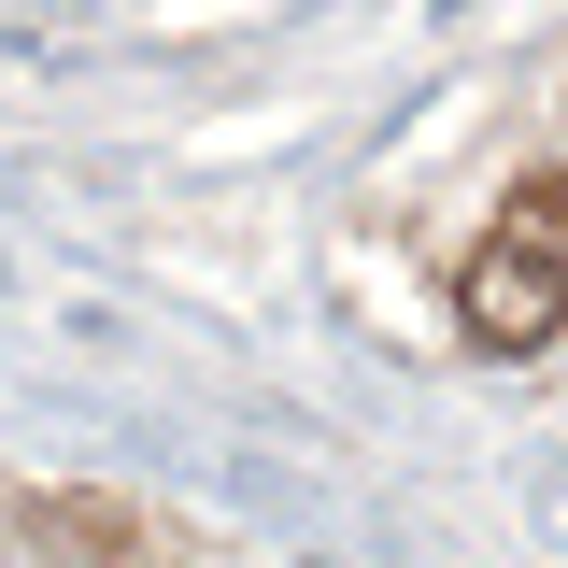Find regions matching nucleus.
Returning <instances> with one entry per match:
<instances>
[{"label":"nucleus","mask_w":568,"mask_h":568,"mask_svg":"<svg viewBox=\"0 0 568 568\" xmlns=\"http://www.w3.org/2000/svg\"><path fill=\"white\" fill-rule=\"evenodd\" d=\"M455 313H469V342L526 355L568 327V185H526V200L484 227V256L455 271Z\"/></svg>","instance_id":"nucleus-1"}]
</instances>
